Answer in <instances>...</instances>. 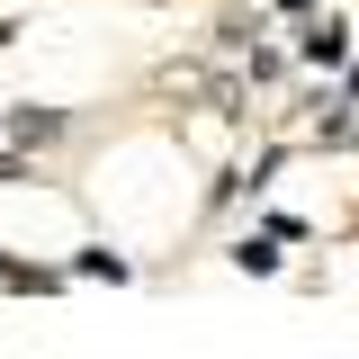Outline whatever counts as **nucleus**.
<instances>
[{
  "label": "nucleus",
  "instance_id": "nucleus-2",
  "mask_svg": "<svg viewBox=\"0 0 359 359\" xmlns=\"http://www.w3.org/2000/svg\"><path fill=\"white\" fill-rule=\"evenodd\" d=\"M9 135H18V144H54V135H63V108H18Z\"/></svg>",
  "mask_w": 359,
  "mask_h": 359
},
{
  "label": "nucleus",
  "instance_id": "nucleus-3",
  "mask_svg": "<svg viewBox=\"0 0 359 359\" xmlns=\"http://www.w3.org/2000/svg\"><path fill=\"white\" fill-rule=\"evenodd\" d=\"M351 90H359V72H351Z\"/></svg>",
  "mask_w": 359,
  "mask_h": 359
},
{
  "label": "nucleus",
  "instance_id": "nucleus-1",
  "mask_svg": "<svg viewBox=\"0 0 359 359\" xmlns=\"http://www.w3.org/2000/svg\"><path fill=\"white\" fill-rule=\"evenodd\" d=\"M297 54H306V63H323V72H332V63L351 54V27H341V18H323V27H306V45H297Z\"/></svg>",
  "mask_w": 359,
  "mask_h": 359
}]
</instances>
